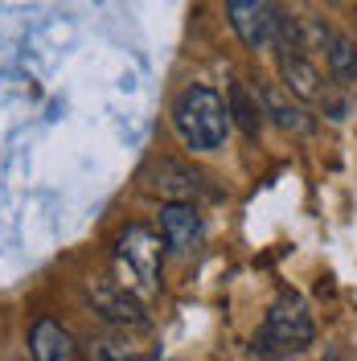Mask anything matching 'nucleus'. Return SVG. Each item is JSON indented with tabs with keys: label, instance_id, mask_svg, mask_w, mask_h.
<instances>
[{
	"label": "nucleus",
	"instance_id": "nucleus-12",
	"mask_svg": "<svg viewBox=\"0 0 357 361\" xmlns=\"http://www.w3.org/2000/svg\"><path fill=\"white\" fill-rule=\"evenodd\" d=\"M325 58H329V70H333L337 82H357V45L345 33H333Z\"/></svg>",
	"mask_w": 357,
	"mask_h": 361
},
{
	"label": "nucleus",
	"instance_id": "nucleus-5",
	"mask_svg": "<svg viewBox=\"0 0 357 361\" xmlns=\"http://www.w3.org/2000/svg\"><path fill=\"white\" fill-rule=\"evenodd\" d=\"M87 300L95 304V312L103 316V320H111V324H119V329H140V324H144L140 295L128 292L123 283L95 279V283H87Z\"/></svg>",
	"mask_w": 357,
	"mask_h": 361
},
{
	"label": "nucleus",
	"instance_id": "nucleus-8",
	"mask_svg": "<svg viewBox=\"0 0 357 361\" xmlns=\"http://www.w3.org/2000/svg\"><path fill=\"white\" fill-rule=\"evenodd\" d=\"M29 353H33V361H78V345L58 320L42 316L29 329Z\"/></svg>",
	"mask_w": 357,
	"mask_h": 361
},
{
	"label": "nucleus",
	"instance_id": "nucleus-3",
	"mask_svg": "<svg viewBox=\"0 0 357 361\" xmlns=\"http://www.w3.org/2000/svg\"><path fill=\"white\" fill-rule=\"evenodd\" d=\"M115 263H119V283L135 295H148L157 288V275H160V238H152L148 230L132 226L119 247H115Z\"/></svg>",
	"mask_w": 357,
	"mask_h": 361
},
{
	"label": "nucleus",
	"instance_id": "nucleus-1",
	"mask_svg": "<svg viewBox=\"0 0 357 361\" xmlns=\"http://www.w3.org/2000/svg\"><path fill=\"white\" fill-rule=\"evenodd\" d=\"M230 107L218 90L210 87H185L173 103V128L193 152H218L230 132Z\"/></svg>",
	"mask_w": 357,
	"mask_h": 361
},
{
	"label": "nucleus",
	"instance_id": "nucleus-4",
	"mask_svg": "<svg viewBox=\"0 0 357 361\" xmlns=\"http://www.w3.org/2000/svg\"><path fill=\"white\" fill-rule=\"evenodd\" d=\"M226 17H230L246 49H271L275 45V25H279L275 0H226Z\"/></svg>",
	"mask_w": 357,
	"mask_h": 361
},
{
	"label": "nucleus",
	"instance_id": "nucleus-2",
	"mask_svg": "<svg viewBox=\"0 0 357 361\" xmlns=\"http://www.w3.org/2000/svg\"><path fill=\"white\" fill-rule=\"evenodd\" d=\"M313 341V316L296 292H284L263 316V329L255 337V353L279 357V353H300Z\"/></svg>",
	"mask_w": 357,
	"mask_h": 361
},
{
	"label": "nucleus",
	"instance_id": "nucleus-13",
	"mask_svg": "<svg viewBox=\"0 0 357 361\" xmlns=\"http://www.w3.org/2000/svg\"><path fill=\"white\" fill-rule=\"evenodd\" d=\"M226 107H230V119H234V123H238V128L250 135V140L259 135V123H263V115H259V103H250V99H246V90H243V87H230V103H226Z\"/></svg>",
	"mask_w": 357,
	"mask_h": 361
},
{
	"label": "nucleus",
	"instance_id": "nucleus-7",
	"mask_svg": "<svg viewBox=\"0 0 357 361\" xmlns=\"http://www.w3.org/2000/svg\"><path fill=\"white\" fill-rule=\"evenodd\" d=\"M198 234H201V218L189 202H169L160 209V238H164L169 250L189 255L193 243H198Z\"/></svg>",
	"mask_w": 357,
	"mask_h": 361
},
{
	"label": "nucleus",
	"instance_id": "nucleus-14",
	"mask_svg": "<svg viewBox=\"0 0 357 361\" xmlns=\"http://www.w3.org/2000/svg\"><path fill=\"white\" fill-rule=\"evenodd\" d=\"M95 361H148V353L140 345H132L128 337H107V341H99Z\"/></svg>",
	"mask_w": 357,
	"mask_h": 361
},
{
	"label": "nucleus",
	"instance_id": "nucleus-11",
	"mask_svg": "<svg viewBox=\"0 0 357 361\" xmlns=\"http://www.w3.org/2000/svg\"><path fill=\"white\" fill-rule=\"evenodd\" d=\"M329 42H333V29L320 17H296V42H291V49H300V54H329Z\"/></svg>",
	"mask_w": 357,
	"mask_h": 361
},
{
	"label": "nucleus",
	"instance_id": "nucleus-9",
	"mask_svg": "<svg viewBox=\"0 0 357 361\" xmlns=\"http://www.w3.org/2000/svg\"><path fill=\"white\" fill-rule=\"evenodd\" d=\"M259 107H263V115H267L275 128H284V132H308V128H313V115L304 111V107L291 99V90H284V87L263 82V87H259Z\"/></svg>",
	"mask_w": 357,
	"mask_h": 361
},
{
	"label": "nucleus",
	"instance_id": "nucleus-6",
	"mask_svg": "<svg viewBox=\"0 0 357 361\" xmlns=\"http://www.w3.org/2000/svg\"><path fill=\"white\" fill-rule=\"evenodd\" d=\"M144 180H148V189L160 193L164 202H193L201 193V177L189 169V164H181V160H152L148 169H144Z\"/></svg>",
	"mask_w": 357,
	"mask_h": 361
},
{
	"label": "nucleus",
	"instance_id": "nucleus-10",
	"mask_svg": "<svg viewBox=\"0 0 357 361\" xmlns=\"http://www.w3.org/2000/svg\"><path fill=\"white\" fill-rule=\"evenodd\" d=\"M279 74H284V87L296 99H320V74L308 62V54L300 49H279Z\"/></svg>",
	"mask_w": 357,
	"mask_h": 361
}]
</instances>
